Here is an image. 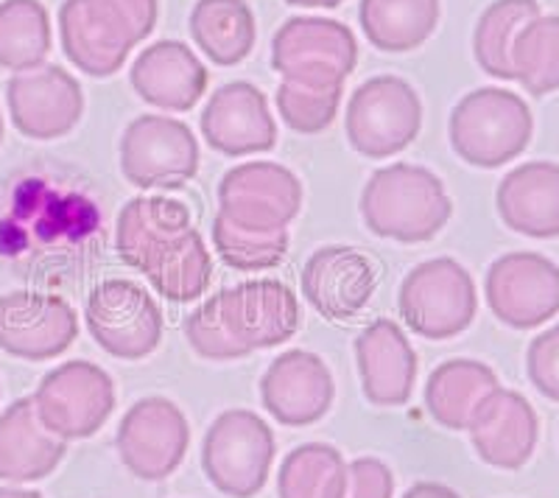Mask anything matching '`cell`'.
<instances>
[{
	"label": "cell",
	"mask_w": 559,
	"mask_h": 498,
	"mask_svg": "<svg viewBox=\"0 0 559 498\" xmlns=\"http://www.w3.org/2000/svg\"><path fill=\"white\" fill-rule=\"evenodd\" d=\"M274 102L288 129L299 134H319L336 121L342 87H311V84L283 79L274 93Z\"/></svg>",
	"instance_id": "34"
},
{
	"label": "cell",
	"mask_w": 559,
	"mask_h": 498,
	"mask_svg": "<svg viewBox=\"0 0 559 498\" xmlns=\"http://www.w3.org/2000/svg\"><path fill=\"white\" fill-rule=\"evenodd\" d=\"M84 322L96 345L112 358L140 361L157 351L163 311L143 286L123 277L98 283L84 306Z\"/></svg>",
	"instance_id": "10"
},
{
	"label": "cell",
	"mask_w": 559,
	"mask_h": 498,
	"mask_svg": "<svg viewBox=\"0 0 559 498\" xmlns=\"http://www.w3.org/2000/svg\"><path fill=\"white\" fill-rule=\"evenodd\" d=\"M302 182L292 168L269 161L241 163L218 182V213L254 233H283L302 208Z\"/></svg>",
	"instance_id": "12"
},
{
	"label": "cell",
	"mask_w": 559,
	"mask_h": 498,
	"mask_svg": "<svg viewBox=\"0 0 559 498\" xmlns=\"http://www.w3.org/2000/svg\"><path fill=\"white\" fill-rule=\"evenodd\" d=\"M356 34L328 17H292L272 39V68L283 79L311 87H344L356 71Z\"/></svg>",
	"instance_id": "9"
},
{
	"label": "cell",
	"mask_w": 559,
	"mask_h": 498,
	"mask_svg": "<svg viewBox=\"0 0 559 498\" xmlns=\"http://www.w3.org/2000/svg\"><path fill=\"white\" fill-rule=\"evenodd\" d=\"M439 0H361L358 20L383 54H406L426 43L439 26Z\"/></svg>",
	"instance_id": "28"
},
{
	"label": "cell",
	"mask_w": 559,
	"mask_h": 498,
	"mask_svg": "<svg viewBox=\"0 0 559 498\" xmlns=\"http://www.w3.org/2000/svg\"><path fill=\"white\" fill-rule=\"evenodd\" d=\"M115 249L171 303L199 300L213 281V256L179 199H129L115 224Z\"/></svg>",
	"instance_id": "1"
},
{
	"label": "cell",
	"mask_w": 559,
	"mask_h": 498,
	"mask_svg": "<svg viewBox=\"0 0 559 498\" xmlns=\"http://www.w3.org/2000/svg\"><path fill=\"white\" fill-rule=\"evenodd\" d=\"M467 431H471V442L476 448L478 460L492 467H501V471H518L537 451L540 417L528 403V398H523L515 390L498 387L478 403Z\"/></svg>",
	"instance_id": "20"
},
{
	"label": "cell",
	"mask_w": 559,
	"mask_h": 498,
	"mask_svg": "<svg viewBox=\"0 0 559 498\" xmlns=\"http://www.w3.org/2000/svg\"><path fill=\"white\" fill-rule=\"evenodd\" d=\"M199 127L207 146L224 157L263 154L277 146L272 109L252 82L222 84L204 104Z\"/></svg>",
	"instance_id": "19"
},
{
	"label": "cell",
	"mask_w": 559,
	"mask_h": 498,
	"mask_svg": "<svg viewBox=\"0 0 559 498\" xmlns=\"http://www.w3.org/2000/svg\"><path fill=\"white\" fill-rule=\"evenodd\" d=\"M537 0H496L481 12L473 32V54L487 76L512 82V43L526 23L540 17Z\"/></svg>",
	"instance_id": "31"
},
{
	"label": "cell",
	"mask_w": 559,
	"mask_h": 498,
	"mask_svg": "<svg viewBox=\"0 0 559 498\" xmlns=\"http://www.w3.org/2000/svg\"><path fill=\"white\" fill-rule=\"evenodd\" d=\"M121 174L134 188H182L199 171L191 127L168 116H138L121 134Z\"/></svg>",
	"instance_id": "13"
},
{
	"label": "cell",
	"mask_w": 559,
	"mask_h": 498,
	"mask_svg": "<svg viewBox=\"0 0 559 498\" xmlns=\"http://www.w3.org/2000/svg\"><path fill=\"white\" fill-rule=\"evenodd\" d=\"M423 129V102L401 76H372L349 96L344 132L369 161H386L412 146Z\"/></svg>",
	"instance_id": "7"
},
{
	"label": "cell",
	"mask_w": 559,
	"mask_h": 498,
	"mask_svg": "<svg viewBox=\"0 0 559 498\" xmlns=\"http://www.w3.org/2000/svg\"><path fill=\"white\" fill-rule=\"evenodd\" d=\"M358 208L369 233L401 244L431 241L453 213L445 182L431 168L412 163L378 168L367 179Z\"/></svg>",
	"instance_id": "3"
},
{
	"label": "cell",
	"mask_w": 559,
	"mask_h": 498,
	"mask_svg": "<svg viewBox=\"0 0 559 498\" xmlns=\"http://www.w3.org/2000/svg\"><path fill=\"white\" fill-rule=\"evenodd\" d=\"M0 143H3V116H0Z\"/></svg>",
	"instance_id": "40"
},
{
	"label": "cell",
	"mask_w": 559,
	"mask_h": 498,
	"mask_svg": "<svg viewBox=\"0 0 559 498\" xmlns=\"http://www.w3.org/2000/svg\"><path fill=\"white\" fill-rule=\"evenodd\" d=\"M496 208L518 236L559 238V166L551 161L521 163L498 182Z\"/></svg>",
	"instance_id": "24"
},
{
	"label": "cell",
	"mask_w": 559,
	"mask_h": 498,
	"mask_svg": "<svg viewBox=\"0 0 559 498\" xmlns=\"http://www.w3.org/2000/svg\"><path fill=\"white\" fill-rule=\"evenodd\" d=\"M68 454V442L39 423L32 398H17L0 412V479L26 485L51 476Z\"/></svg>",
	"instance_id": "25"
},
{
	"label": "cell",
	"mask_w": 559,
	"mask_h": 498,
	"mask_svg": "<svg viewBox=\"0 0 559 498\" xmlns=\"http://www.w3.org/2000/svg\"><path fill=\"white\" fill-rule=\"evenodd\" d=\"M361 392L372 406H406L414 395L419 361L412 342L394 320H376L356 339Z\"/></svg>",
	"instance_id": "22"
},
{
	"label": "cell",
	"mask_w": 559,
	"mask_h": 498,
	"mask_svg": "<svg viewBox=\"0 0 559 498\" xmlns=\"http://www.w3.org/2000/svg\"><path fill=\"white\" fill-rule=\"evenodd\" d=\"M79 336V317L64 297L43 292L0 294V351L23 361H51Z\"/></svg>",
	"instance_id": "17"
},
{
	"label": "cell",
	"mask_w": 559,
	"mask_h": 498,
	"mask_svg": "<svg viewBox=\"0 0 559 498\" xmlns=\"http://www.w3.org/2000/svg\"><path fill=\"white\" fill-rule=\"evenodd\" d=\"M498 376L492 367L476 358H451L433 367L426 381V410L442 428L467 431L478 403L498 390Z\"/></svg>",
	"instance_id": "26"
},
{
	"label": "cell",
	"mask_w": 559,
	"mask_h": 498,
	"mask_svg": "<svg viewBox=\"0 0 559 498\" xmlns=\"http://www.w3.org/2000/svg\"><path fill=\"white\" fill-rule=\"evenodd\" d=\"M191 37L210 62L233 68L252 54L258 26L247 0H197Z\"/></svg>",
	"instance_id": "27"
},
{
	"label": "cell",
	"mask_w": 559,
	"mask_h": 498,
	"mask_svg": "<svg viewBox=\"0 0 559 498\" xmlns=\"http://www.w3.org/2000/svg\"><path fill=\"white\" fill-rule=\"evenodd\" d=\"M157 26V0H64L59 7L62 51L87 76L121 71L129 51Z\"/></svg>",
	"instance_id": "2"
},
{
	"label": "cell",
	"mask_w": 559,
	"mask_h": 498,
	"mask_svg": "<svg viewBox=\"0 0 559 498\" xmlns=\"http://www.w3.org/2000/svg\"><path fill=\"white\" fill-rule=\"evenodd\" d=\"M512 79L532 96L559 90V14H540L512 43Z\"/></svg>",
	"instance_id": "32"
},
{
	"label": "cell",
	"mask_w": 559,
	"mask_h": 498,
	"mask_svg": "<svg viewBox=\"0 0 559 498\" xmlns=\"http://www.w3.org/2000/svg\"><path fill=\"white\" fill-rule=\"evenodd\" d=\"M526 376L543 398L559 403V322L532 339L526 351Z\"/></svg>",
	"instance_id": "35"
},
{
	"label": "cell",
	"mask_w": 559,
	"mask_h": 498,
	"mask_svg": "<svg viewBox=\"0 0 559 498\" xmlns=\"http://www.w3.org/2000/svg\"><path fill=\"white\" fill-rule=\"evenodd\" d=\"M302 294L324 320H353L376 294V266L358 249L333 244L317 249L302 266Z\"/></svg>",
	"instance_id": "21"
},
{
	"label": "cell",
	"mask_w": 559,
	"mask_h": 498,
	"mask_svg": "<svg viewBox=\"0 0 559 498\" xmlns=\"http://www.w3.org/2000/svg\"><path fill=\"white\" fill-rule=\"evenodd\" d=\"M274 462V435L261 415L227 410L202 440V471L227 498H254L266 487Z\"/></svg>",
	"instance_id": "5"
},
{
	"label": "cell",
	"mask_w": 559,
	"mask_h": 498,
	"mask_svg": "<svg viewBox=\"0 0 559 498\" xmlns=\"http://www.w3.org/2000/svg\"><path fill=\"white\" fill-rule=\"evenodd\" d=\"M213 247H216V256L227 266L238 269V272H263V269H274L277 263H283V258L288 252V230H243V227L229 222L227 216L216 213V222H213Z\"/></svg>",
	"instance_id": "33"
},
{
	"label": "cell",
	"mask_w": 559,
	"mask_h": 498,
	"mask_svg": "<svg viewBox=\"0 0 559 498\" xmlns=\"http://www.w3.org/2000/svg\"><path fill=\"white\" fill-rule=\"evenodd\" d=\"M288 7H302V9H336L342 7L344 0H286Z\"/></svg>",
	"instance_id": "38"
},
{
	"label": "cell",
	"mask_w": 559,
	"mask_h": 498,
	"mask_svg": "<svg viewBox=\"0 0 559 498\" xmlns=\"http://www.w3.org/2000/svg\"><path fill=\"white\" fill-rule=\"evenodd\" d=\"M191 446L188 417L171 398L148 395L134 401L118 423L115 448L123 467L143 482L168 479Z\"/></svg>",
	"instance_id": "11"
},
{
	"label": "cell",
	"mask_w": 559,
	"mask_h": 498,
	"mask_svg": "<svg viewBox=\"0 0 559 498\" xmlns=\"http://www.w3.org/2000/svg\"><path fill=\"white\" fill-rule=\"evenodd\" d=\"M129 82L140 102L171 112H188L207 90V68L179 39H159L138 54Z\"/></svg>",
	"instance_id": "23"
},
{
	"label": "cell",
	"mask_w": 559,
	"mask_h": 498,
	"mask_svg": "<svg viewBox=\"0 0 559 498\" xmlns=\"http://www.w3.org/2000/svg\"><path fill=\"white\" fill-rule=\"evenodd\" d=\"M51 17L39 0H3L0 3V68L34 71L51 54Z\"/></svg>",
	"instance_id": "30"
},
{
	"label": "cell",
	"mask_w": 559,
	"mask_h": 498,
	"mask_svg": "<svg viewBox=\"0 0 559 498\" xmlns=\"http://www.w3.org/2000/svg\"><path fill=\"white\" fill-rule=\"evenodd\" d=\"M403 498H462L453 487L439 485V482H417L403 493Z\"/></svg>",
	"instance_id": "37"
},
{
	"label": "cell",
	"mask_w": 559,
	"mask_h": 498,
	"mask_svg": "<svg viewBox=\"0 0 559 498\" xmlns=\"http://www.w3.org/2000/svg\"><path fill=\"white\" fill-rule=\"evenodd\" d=\"M210 300L241 356L283 345L299 328L297 294L274 277L238 283Z\"/></svg>",
	"instance_id": "15"
},
{
	"label": "cell",
	"mask_w": 559,
	"mask_h": 498,
	"mask_svg": "<svg viewBox=\"0 0 559 498\" xmlns=\"http://www.w3.org/2000/svg\"><path fill=\"white\" fill-rule=\"evenodd\" d=\"M397 311L417 336L445 342L467 331L476 320V283L453 258H431L403 277Z\"/></svg>",
	"instance_id": "6"
},
{
	"label": "cell",
	"mask_w": 559,
	"mask_h": 498,
	"mask_svg": "<svg viewBox=\"0 0 559 498\" xmlns=\"http://www.w3.org/2000/svg\"><path fill=\"white\" fill-rule=\"evenodd\" d=\"M336 383L324 358L311 351H286L261 378L263 410L288 428H306L322 420L333 406Z\"/></svg>",
	"instance_id": "18"
},
{
	"label": "cell",
	"mask_w": 559,
	"mask_h": 498,
	"mask_svg": "<svg viewBox=\"0 0 559 498\" xmlns=\"http://www.w3.org/2000/svg\"><path fill=\"white\" fill-rule=\"evenodd\" d=\"M484 297L492 317L507 328L546 325L559 313V266L540 252H507L489 263Z\"/></svg>",
	"instance_id": "14"
},
{
	"label": "cell",
	"mask_w": 559,
	"mask_h": 498,
	"mask_svg": "<svg viewBox=\"0 0 559 498\" xmlns=\"http://www.w3.org/2000/svg\"><path fill=\"white\" fill-rule=\"evenodd\" d=\"M534 118L518 93L503 87H478L453 107L448 138L456 157L473 168H501L528 149Z\"/></svg>",
	"instance_id": "4"
},
{
	"label": "cell",
	"mask_w": 559,
	"mask_h": 498,
	"mask_svg": "<svg viewBox=\"0 0 559 498\" xmlns=\"http://www.w3.org/2000/svg\"><path fill=\"white\" fill-rule=\"evenodd\" d=\"M9 118L23 138L57 141L79 127L84 116L82 84L59 64H39L7 82Z\"/></svg>",
	"instance_id": "16"
},
{
	"label": "cell",
	"mask_w": 559,
	"mask_h": 498,
	"mask_svg": "<svg viewBox=\"0 0 559 498\" xmlns=\"http://www.w3.org/2000/svg\"><path fill=\"white\" fill-rule=\"evenodd\" d=\"M34 410L59 440H87L96 437L115 412V383L109 372L93 361H64L45 372L32 395Z\"/></svg>",
	"instance_id": "8"
},
{
	"label": "cell",
	"mask_w": 559,
	"mask_h": 498,
	"mask_svg": "<svg viewBox=\"0 0 559 498\" xmlns=\"http://www.w3.org/2000/svg\"><path fill=\"white\" fill-rule=\"evenodd\" d=\"M0 498H45L37 490H20V487H0Z\"/></svg>",
	"instance_id": "39"
},
{
	"label": "cell",
	"mask_w": 559,
	"mask_h": 498,
	"mask_svg": "<svg viewBox=\"0 0 559 498\" xmlns=\"http://www.w3.org/2000/svg\"><path fill=\"white\" fill-rule=\"evenodd\" d=\"M349 485L344 498H394V473L378 456H358L347 465Z\"/></svg>",
	"instance_id": "36"
},
{
	"label": "cell",
	"mask_w": 559,
	"mask_h": 498,
	"mask_svg": "<svg viewBox=\"0 0 559 498\" xmlns=\"http://www.w3.org/2000/svg\"><path fill=\"white\" fill-rule=\"evenodd\" d=\"M349 473L342 451L328 442H306L288 451L277 473V498H344Z\"/></svg>",
	"instance_id": "29"
}]
</instances>
